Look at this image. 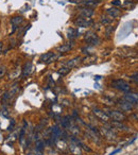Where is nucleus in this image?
Segmentation results:
<instances>
[{
	"mask_svg": "<svg viewBox=\"0 0 138 155\" xmlns=\"http://www.w3.org/2000/svg\"><path fill=\"white\" fill-rule=\"evenodd\" d=\"M107 115L110 116V118H112L114 121H119V122H122L126 119V116H125L123 113L119 112V110H107Z\"/></svg>",
	"mask_w": 138,
	"mask_h": 155,
	"instance_id": "nucleus-4",
	"label": "nucleus"
},
{
	"mask_svg": "<svg viewBox=\"0 0 138 155\" xmlns=\"http://www.w3.org/2000/svg\"><path fill=\"white\" fill-rule=\"evenodd\" d=\"M94 114H95L96 117H98V118L100 119V120L104 121V122H108L110 121V116L107 115V113L104 112V110H100V108H94Z\"/></svg>",
	"mask_w": 138,
	"mask_h": 155,
	"instance_id": "nucleus-5",
	"label": "nucleus"
},
{
	"mask_svg": "<svg viewBox=\"0 0 138 155\" xmlns=\"http://www.w3.org/2000/svg\"><path fill=\"white\" fill-rule=\"evenodd\" d=\"M22 22H24V18L21 17V16H15V17H13L11 19V24L13 25V32L16 30V28H17L19 25H21ZM12 32V33H13Z\"/></svg>",
	"mask_w": 138,
	"mask_h": 155,
	"instance_id": "nucleus-14",
	"label": "nucleus"
},
{
	"mask_svg": "<svg viewBox=\"0 0 138 155\" xmlns=\"http://www.w3.org/2000/svg\"><path fill=\"white\" fill-rule=\"evenodd\" d=\"M121 151V149H117V150H115V151H113L112 153H110V155H115V154H117V153H119Z\"/></svg>",
	"mask_w": 138,
	"mask_h": 155,
	"instance_id": "nucleus-29",
	"label": "nucleus"
},
{
	"mask_svg": "<svg viewBox=\"0 0 138 155\" xmlns=\"http://www.w3.org/2000/svg\"><path fill=\"white\" fill-rule=\"evenodd\" d=\"M79 31L77 30V29H74V28H70L68 29V31H67V37H68L69 39H74L77 38V37L79 36Z\"/></svg>",
	"mask_w": 138,
	"mask_h": 155,
	"instance_id": "nucleus-16",
	"label": "nucleus"
},
{
	"mask_svg": "<svg viewBox=\"0 0 138 155\" xmlns=\"http://www.w3.org/2000/svg\"><path fill=\"white\" fill-rule=\"evenodd\" d=\"M69 131L72 133V136H77V135H79V133H80V130H79V127H76V125H74V124L70 127Z\"/></svg>",
	"mask_w": 138,
	"mask_h": 155,
	"instance_id": "nucleus-21",
	"label": "nucleus"
},
{
	"mask_svg": "<svg viewBox=\"0 0 138 155\" xmlns=\"http://www.w3.org/2000/svg\"><path fill=\"white\" fill-rule=\"evenodd\" d=\"M61 124H62V127H64V129L69 130L70 127L72 125V117L66 116V117H64V118H62L61 119Z\"/></svg>",
	"mask_w": 138,
	"mask_h": 155,
	"instance_id": "nucleus-11",
	"label": "nucleus"
},
{
	"mask_svg": "<svg viewBox=\"0 0 138 155\" xmlns=\"http://www.w3.org/2000/svg\"><path fill=\"white\" fill-rule=\"evenodd\" d=\"M14 124H15V121H14V119H11V123H10L9 130H13V127H14Z\"/></svg>",
	"mask_w": 138,
	"mask_h": 155,
	"instance_id": "nucleus-28",
	"label": "nucleus"
},
{
	"mask_svg": "<svg viewBox=\"0 0 138 155\" xmlns=\"http://www.w3.org/2000/svg\"><path fill=\"white\" fill-rule=\"evenodd\" d=\"M96 1H97V2H100V1H102V0H96Z\"/></svg>",
	"mask_w": 138,
	"mask_h": 155,
	"instance_id": "nucleus-31",
	"label": "nucleus"
},
{
	"mask_svg": "<svg viewBox=\"0 0 138 155\" xmlns=\"http://www.w3.org/2000/svg\"><path fill=\"white\" fill-rule=\"evenodd\" d=\"M106 14L114 19V18H118L121 15V12L117 8H110V9H106Z\"/></svg>",
	"mask_w": 138,
	"mask_h": 155,
	"instance_id": "nucleus-12",
	"label": "nucleus"
},
{
	"mask_svg": "<svg viewBox=\"0 0 138 155\" xmlns=\"http://www.w3.org/2000/svg\"><path fill=\"white\" fill-rule=\"evenodd\" d=\"M96 78V80H100V78H101V77H100V75H97V77H95Z\"/></svg>",
	"mask_w": 138,
	"mask_h": 155,
	"instance_id": "nucleus-30",
	"label": "nucleus"
},
{
	"mask_svg": "<svg viewBox=\"0 0 138 155\" xmlns=\"http://www.w3.org/2000/svg\"><path fill=\"white\" fill-rule=\"evenodd\" d=\"M1 116H3L5 118H9L10 113H9V110L7 108V106H3L2 110H1Z\"/></svg>",
	"mask_w": 138,
	"mask_h": 155,
	"instance_id": "nucleus-22",
	"label": "nucleus"
},
{
	"mask_svg": "<svg viewBox=\"0 0 138 155\" xmlns=\"http://www.w3.org/2000/svg\"><path fill=\"white\" fill-rule=\"evenodd\" d=\"M32 69H33L32 63H31V62L26 63L24 69H22V77H28V75L32 72Z\"/></svg>",
	"mask_w": 138,
	"mask_h": 155,
	"instance_id": "nucleus-15",
	"label": "nucleus"
},
{
	"mask_svg": "<svg viewBox=\"0 0 138 155\" xmlns=\"http://www.w3.org/2000/svg\"><path fill=\"white\" fill-rule=\"evenodd\" d=\"M72 47H74V44L67 43V44H63L62 46L58 47V49H56V50H58L60 53H66V52L70 51V50L72 49Z\"/></svg>",
	"mask_w": 138,
	"mask_h": 155,
	"instance_id": "nucleus-13",
	"label": "nucleus"
},
{
	"mask_svg": "<svg viewBox=\"0 0 138 155\" xmlns=\"http://www.w3.org/2000/svg\"><path fill=\"white\" fill-rule=\"evenodd\" d=\"M5 72H7V68H5V66H0V79L5 74Z\"/></svg>",
	"mask_w": 138,
	"mask_h": 155,
	"instance_id": "nucleus-26",
	"label": "nucleus"
},
{
	"mask_svg": "<svg viewBox=\"0 0 138 155\" xmlns=\"http://www.w3.org/2000/svg\"><path fill=\"white\" fill-rule=\"evenodd\" d=\"M130 78H131L132 81H134L136 84H138V72H135V73H133V74H131Z\"/></svg>",
	"mask_w": 138,
	"mask_h": 155,
	"instance_id": "nucleus-23",
	"label": "nucleus"
},
{
	"mask_svg": "<svg viewBox=\"0 0 138 155\" xmlns=\"http://www.w3.org/2000/svg\"><path fill=\"white\" fill-rule=\"evenodd\" d=\"M110 124H112L113 127H117V129L121 130V131H129V127H127L126 125L122 124L121 122H119V121H114V122H112Z\"/></svg>",
	"mask_w": 138,
	"mask_h": 155,
	"instance_id": "nucleus-17",
	"label": "nucleus"
},
{
	"mask_svg": "<svg viewBox=\"0 0 138 155\" xmlns=\"http://www.w3.org/2000/svg\"><path fill=\"white\" fill-rule=\"evenodd\" d=\"M80 63H82V58H81L80 56H78V58H72V60L65 63L64 67H66V68H68V69H72V68H74V67L78 66Z\"/></svg>",
	"mask_w": 138,
	"mask_h": 155,
	"instance_id": "nucleus-8",
	"label": "nucleus"
},
{
	"mask_svg": "<svg viewBox=\"0 0 138 155\" xmlns=\"http://www.w3.org/2000/svg\"><path fill=\"white\" fill-rule=\"evenodd\" d=\"M52 54H53V52H48V53H46V54H43V55L41 56V58H39V61H41V62L46 63V64H47L48 61H49V60H50V58L52 56Z\"/></svg>",
	"mask_w": 138,
	"mask_h": 155,
	"instance_id": "nucleus-19",
	"label": "nucleus"
},
{
	"mask_svg": "<svg viewBox=\"0 0 138 155\" xmlns=\"http://www.w3.org/2000/svg\"><path fill=\"white\" fill-rule=\"evenodd\" d=\"M69 71H70V69L66 68V67H63V68H61V70L58 71V73H60V74H62V75H65V74H67Z\"/></svg>",
	"mask_w": 138,
	"mask_h": 155,
	"instance_id": "nucleus-25",
	"label": "nucleus"
},
{
	"mask_svg": "<svg viewBox=\"0 0 138 155\" xmlns=\"http://www.w3.org/2000/svg\"><path fill=\"white\" fill-rule=\"evenodd\" d=\"M101 24L102 25H110V24H112V21H113V18L112 17H110V16H101Z\"/></svg>",
	"mask_w": 138,
	"mask_h": 155,
	"instance_id": "nucleus-20",
	"label": "nucleus"
},
{
	"mask_svg": "<svg viewBox=\"0 0 138 155\" xmlns=\"http://www.w3.org/2000/svg\"><path fill=\"white\" fill-rule=\"evenodd\" d=\"M123 99L129 101L132 104H138V94L136 93H127L124 95Z\"/></svg>",
	"mask_w": 138,
	"mask_h": 155,
	"instance_id": "nucleus-9",
	"label": "nucleus"
},
{
	"mask_svg": "<svg viewBox=\"0 0 138 155\" xmlns=\"http://www.w3.org/2000/svg\"><path fill=\"white\" fill-rule=\"evenodd\" d=\"M112 5H115V7H121L122 5V1L121 0H113Z\"/></svg>",
	"mask_w": 138,
	"mask_h": 155,
	"instance_id": "nucleus-27",
	"label": "nucleus"
},
{
	"mask_svg": "<svg viewBox=\"0 0 138 155\" xmlns=\"http://www.w3.org/2000/svg\"><path fill=\"white\" fill-rule=\"evenodd\" d=\"M118 106L122 110H124V112H131V110H133V107H134V104L130 103L129 101H126V100L123 99V100L118 101Z\"/></svg>",
	"mask_w": 138,
	"mask_h": 155,
	"instance_id": "nucleus-7",
	"label": "nucleus"
},
{
	"mask_svg": "<svg viewBox=\"0 0 138 155\" xmlns=\"http://www.w3.org/2000/svg\"><path fill=\"white\" fill-rule=\"evenodd\" d=\"M69 151L72 155H81L82 154V150H81V147L78 146L74 142H70V146H69Z\"/></svg>",
	"mask_w": 138,
	"mask_h": 155,
	"instance_id": "nucleus-10",
	"label": "nucleus"
},
{
	"mask_svg": "<svg viewBox=\"0 0 138 155\" xmlns=\"http://www.w3.org/2000/svg\"><path fill=\"white\" fill-rule=\"evenodd\" d=\"M19 74H20L19 70H15L13 73H11V74H10V79H11V80H13V79H16V78L19 77Z\"/></svg>",
	"mask_w": 138,
	"mask_h": 155,
	"instance_id": "nucleus-24",
	"label": "nucleus"
},
{
	"mask_svg": "<svg viewBox=\"0 0 138 155\" xmlns=\"http://www.w3.org/2000/svg\"><path fill=\"white\" fill-rule=\"evenodd\" d=\"M74 25L80 28H87V27H91L94 25V20L88 17H79L74 20Z\"/></svg>",
	"mask_w": 138,
	"mask_h": 155,
	"instance_id": "nucleus-3",
	"label": "nucleus"
},
{
	"mask_svg": "<svg viewBox=\"0 0 138 155\" xmlns=\"http://www.w3.org/2000/svg\"><path fill=\"white\" fill-rule=\"evenodd\" d=\"M110 85H112L113 88L117 89L119 91H122L124 94L131 93V86H130V84L125 80H122V79H117V80L112 81Z\"/></svg>",
	"mask_w": 138,
	"mask_h": 155,
	"instance_id": "nucleus-1",
	"label": "nucleus"
},
{
	"mask_svg": "<svg viewBox=\"0 0 138 155\" xmlns=\"http://www.w3.org/2000/svg\"><path fill=\"white\" fill-rule=\"evenodd\" d=\"M84 39L86 41L87 46H96L101 43L100 37L95 32H87L84 36Z\"/></svg>",
	"mask_w": 138,
	"mask_h": 155,
	"instance_id": "nucleus-2",
	"label": "nucleus"
},
{
	"mask_svg": "<svg viewBox=\"0 0 138 155\" xmlns=\"http://www.w3.org/2000/svg\"><path fill=\"white\" fill-rule=\"evenodd\" d=\"M95 14V12H94V9L93 8H88V7H84V8H81V9H79V15L81 16V17H88L90 18L91 16Z\"/></svg>",
	"mask_w": 138,
	"mask_h": 155,
	"instance_id": "nucleus-6",
	"label": "nucleus"
},
{
	"mask_svg": "<svg viewBox=\"0 0 138 155\" xmlns=\"http://www.w3.org/2000/svg\"><path fill=\"white\" fill-rule=\"evenodd\" d=\"M96 60H97V58H96L95 55H91V56H88V58H83L82 63L84 65H91V64H94V63L96 62Z\"/></svg>",
	"mask_w": 138,
	"mask_h": 155,
	"instance_id": "nucleus-18",
	"label": "nucleus"
}]
</instances>
